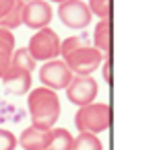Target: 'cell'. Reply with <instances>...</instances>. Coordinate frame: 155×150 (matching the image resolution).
I'll return each instance as SVG.
<instances>
[{"label": "cell", "mask_w": 155, "mask_h": 150, "mask_svg": "<svg viewBox=\"0 0 155 150\" xmlns=\"http://www.w3.org/2000/svg\"><path fill=\"white\" fill-rule=\"evenodd\" d=\"M31 126L37 130H52L60 117V97L46 86L31 89L27 95Z\"/></svg>", "instance_id": "6da1fadb"}, {"label": "cell", "mask_w": 155, "mask_h": 150, "mask_svg": "<svg viewBox=\"0 0 155 150\" xmlns=\"http://www.w3.org/2000/svg\"><path fill=\"white\" fill-rule=\"evenodd\" d=\"M112 126V109L106 103H91L79 107L74 115V127L79 134H99Z\"/></svg>", "instance_id": "7a4b0ae2"}, {"label": "cell", "mask_w": 155, "mask_h": 150, "mask_svg": "<svg viewBox=\"0 0 155 150\" xmlns=\"http://www.w3.org/2000/svg\"><path fill=\"white\" fill-rule=\"evenodd\" d=\"M60 39L58 33L50 27H44L31 35L29 43H27V52L35 62H50V60L60 58Z\"/></svg>", "instance_id": "3957f363"}, {"label": "cell", "mask_w": 155, "mask_h": 150, "mask_svg": "<svg viewBox=\"0 0 155 150\" xmlns=\"http://www.w3.org/2000/svg\"><path fill=\"white\" fill-rule=\"evenodd\" d=\"M62 62L66 64V68L71 70L72 76H91L104 62V56L93 45H85L62 56Z\"/></svg>", "instance_id": "277c9868"}, {"label": "cell", "mask_w": 155, "mask_h": 150, "mask_svg": "<svg viewBox=\"0 0 155 150\" xmlns=\"http://www.w3.org/2000/svg\"><path fill=\"white\" fill-rule=\"evenodd\" d=\"M39 80H41V84L46 89L58 92V91H64L71 84L72 74H71V70L66 68V64L58 58V60L44 62V66L39 68Z\"/></svg>", "instance_id": "5b68a950"}, {"label": "cell", "mask_w": 155, "mask_h": 150, "mask_svg": "<svg viewBox=\"0 0 155 150\" xmlns=\"http://www.w3.org/2000/svg\"><path fill=\"white\" fill-rule=\"evenodd\" d=\"M58 17L68 29H87L93 14L83 0H64L58 4Z\"/></svg>", "instance_id": "8992f818"}, {"label": "cell", "mask_w": 155, "mask_h": 150, "mask_svg": "<svg viewBox=\"0 0 155 150\" xmlns=\"http://www.w3.org/2000/svg\"><path fill=\"white\" fill-rule=\"evenodd\" d=\"M64 91H66V97H68V101L72 105L85 107V105L95 103L99 86H97V80L91 78V76H72L71 84Z\"/></svg>", "instance_id": "52a82bcc"}, {"label": "cell", "mask_w": 155, "mask_h": 150, "mask_svg": "<svg viewBox=\"0 0 155 150\" xmlns=\"http://www.w3.org/2000/svg\"><path fill=\"white\" fill-rule=\"evenodd\" d=\"M54 12H52V4L46 0H29L23 2V12H21V23L27 25L29 29H44L48 27L52 21Z\"/></svg>", "instance_id": "ba28073f"}, {"label": "cell", "mask_w": 155, "mask_h": 150, "mask_svg": "<svg viewBox=\"0 0 155 150\" xmlns=\"http://www.w3.org/2000/svg\"><path fill=\"white\" fill-rule=\"evenodd\" d=\"M0 80L11 95H27L31 91V72H25V70L8 66V70L2 74Z\"/></svg>", "instance_id": "9c48e42d"}, {"label": "cell", "mask_w": 155, "mask_h": 150, "mask_svg": "<svg viewBox=\"0 0 155 150\" xmlns=\"http://www.w3.org/2000/svg\"><path fill=\"white\" fill-rule=\"evenodd\" d=\"M50 140H52V130H37V127H27L23 134L17 138V146L23 150H48Z\"/></svg>", "instance_id": "30bf717a"}, {"label": "cell", "mask_w": 155, "mask_h": 150, "mask_svg": "<svg viewBox=\"0 0 155 150\" xmlns=\"http://www.w3.org/2000/svg\"><path fill=\"white\" fill-rule=\"evenodd\" d=\"M101 56H110V49H112V25L110 19H101L95 25V31H93V43Z\"/></svg>", "instance_id": "8fae6325"}, {"label": "cell", "mask_w": 155, "mask_h": 150, "mask_svg": "<svg viewBox=\"0 0 155 150\" xmlns=\"http://www.w3.org/2000/svg\"><path fill=\"white\" fill-rule=\"evenodd\" d=\"M12 52H15V35H12V31L0 29V78L11 66Z\"/></svg>", "instance_id": "7c38bea8"}, {"label": "cell", "mask_w": 155, "mask_h": 150, "mask_svg": "<svg viewBox=\"0 0 155 150\" xmlns=\"http://www.w3.org/2000/svg\"><path fill=\"white\" fill-rule=\"evenodd\" d=\"M72 134L64 127H52V140L48 150H71L72 148Z\"/></svg>", "instance_id": "4fadbf2b"}, {"label": "cell", "mask_w": 155, "mask_h": 150, "mask_svg": "<svg viewBox=\"0 0 155 150\" xmlns=\"http://www.w3.org/2000/svg\"><path fill=\"white\" fill-rule=\"evenodd\" d=\"M11 66L12 68H19V70H25V72H33L35 70V60L29 56L27 47H21V49H15L12 52Z\"/></svg>", "instance_id": "5bb4252c"}, {"label": "cell", "mask_w": 155, "mask_h": 150, "mask_svg": "<svg viewBox=\"0 0 155 150\" xmlns=\"http://www.w3.org/2000/svg\"><path fill=\"white\" fill-rule=\"evenodd\" d=\"M21 12H23V2L17 0L15 6L6 12L2 19H0V29H6V31H12L21 25Z\"/></svg>", "instance_id": "9a60e30c"}, {"label": "cell", "mask_w": 155, "mask_h": 150, "mask_svg": "<svg viewBox=\"0 0 155 150\" xmlns=\"http://www.w3.org/2000/svg\"><path fill=\"white\" fill-rule=\"evenodd\" d=\"M71 150H104V144L95 134H79L72 140Z\"/></svg>", "instance_id": "2e32d148"}, {"label": "cell", "mask_w": 155, "mask_h": 150, "mask_svg": "<svg viewBox=\"0 0 155 150\" xmlns=\"http://www.w3.org/2000/svg\"><path fill=\"white\" fill-rule=\"evenodd\" d=\"M85 45H91V43H89V37H87L85 33L66 37V39L60 41V56H66V54H71V52L79 49V47H85Z\"/></svg>", "instance_id": "e0dca14e"}, {"label": "cell", "mask_w": 155, "mask_h": 150, "mask_svg": "<svg viewBox=\"0 0 155 150\" xmlns=\"http://www.w3.org/2000/svg\"><path fill=\"white\" fill-rule=\"evenodd\" d=\"M87 6H89L91 14L99 17V21H101V19H110V12H112V0H89Z\"/></svg>", "instance_id": "ac0fdd59"}, {"label": "cell", "mask_w": 155, "mask_h": 150, "mask_svg": "<svg viewBox=\"0 0 155 150\" xmlns=\"http://www.w3.org/2000/svg\"><path fill=\"white\" fill-rule=\"evenodd\" d=\"M17 148V136L11 130L0 127V150H15Z\"/></svg>", "instance_id": "d6986e66"}, {"label": "cell", "mask_w": 155, "mask_h": 150, "mask_svg": "<svg viewBox=\"0 0 155 150\" xmlns=\"http://www.w3.org/2000/svg\"><path fill=\"white\" fill-rule=\"evenodd\" d=\"M104 78H106L107 84L112 82V58H110V56H106V64H104Z\"/></svg>", "instance_id": "ffe728a7"}, {"label": "cell", "mask_w": 155, "mask_h": 150, "mask_svg": "<svg viewBox=\"0 0 155 150\" xmlns=\"http://www.w3.org/2000/svg\"><path fill=\"white\" fill-rule=\"evenodd\" d=\"M15 2H17V0H0V19L15 6Z\"/></svg>", "instance_id": "44dd1931"}, {"label": "cell", "mask_w": 155, "mask_h": 150, "mask_svg": "<svg viewBox=\"0 0 155 150\" xmlns=\"http://www.w3.org/2000/svg\"><path fill=\"white\" fill-rule=\"evenodd\" d=\"M46 2H50V4H52V2H58V4H62L64 0H46Z\"/></svg>", "instance_id": "7402d4cb"}, {"label": "cell", "mask_w": 155, "mask_h": 150, "mask_svg": "<svg viewBox=\"0 0 155 150\" xmlns=\"http://www.w3.org/2000/svg\"><path fill=\"white\" fill-rule=\"evenodd\" d=\"M21 2H29V0H21Z\"/></svg>", "instance_id": "603a6c76"}]
</instances>
